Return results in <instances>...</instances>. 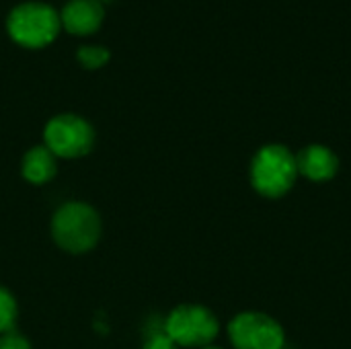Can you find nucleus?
Masks as SVG:
<instances>
[{
	"instance_id": "423d86ee",
	"label": "nucleus",
	"mask_w": 351,
	"mask_h": 349,
	"mask_svg": "<svg viewBox=\"0 0 351 349\" xmlns=\"http://www.w3.org/2000/svg\"><path fill=\"white\" fill-rule=\"evenodd\" d=\"M228 339L234 349H284V327L269 315L245 311L228 323Z\"/></svg>"
},
{
	"instance_id": "7ed1b4c3",
	"label": "nucleus",
	"mask_w": 351,
	"mask_h": 349,
	"mask_svg": "<svg viewBox=\"0 0 351 349\" xmlns=\"http://www.w3.org/2000/svg\"><path fill=\"white\" fill-rule=\"evenodd\" d=\"M298 177L296 154L284 144L261 146L249 167V179L253 189L269 200L286 195Z\"/></svg>"
},
{
	"instance_id": "6e6552de",
	"label": "nucleus",
	"mask_w": 351,
	"mask_h": 349,
	"mask_svg": "<svg viewBox=\"0 0 351 349\" xmlns=\"http://www.w3.org/2000/svg\"><path fill=\"white\" fill-rule=\"evenodd\" d=\"M296 167H298V175H304L315 183H323L337 175L339 158L329 146L311 144L296 154Z\"/></svg>"
},
{
	"instance_id": "ddd939ff",
	"label": "nucleus",
	"mask_w": 351,
	"mask_h": 349,
	"mask_svg": "<svg viewBox=\"0 0 351 349\" xmlns=\"http://www.w3.org/2000/svg\"><path fill=\"white\" fill-rule=\"evenodd\" d=\"M142 349H179V346L162 331V333H154L146 339Z\"/></svg>"
},
{
	"instance_id": "f03ea898",
	"label": "nucleus",
	"mask_w": 351,
	"mask_h": 349,
	"mask_svg": "<svg viewBox=\"0 0 351 349\" xmlns=\"http://www.w3.org/2000/svg\"><path fill=\"white\" fill-rule=\"evenodd\" d=\"M49 232L62 251L70 255H84L99 245L103 220L90 204L72 200L53 212Z\"/></svg>"
},
{
	"instance_id": "0eeeda50",
	"label": "nucleus",
	"mask_w": 351,
	"mask_h": 349,
	"mask_svg": "<svg viewBox=\"0 0 351 349\" xmlns=\"http://www.w3.org/2000/svg\"><path fill=\"white\" fill-rule=\"evenodd\" d=\"M62 31L74 37H90L105 23V4L101 0H68L60 8Z\"/></svg>"
},
{
	"instance_id": "20e7f679",
	"label": "nucleus",
	"mask_w": 351,
	"mask_h": 349,
	"mask_svg": "<svg viewBox=\"0 0 351 349\" xmlns=\"http://www.w3.org/2000/svg\"><path fill=\"white\" fill-rule=\"evenodd\" d=\"M97 132L93 123L76 113H58L43 125V146H47L56 158H82L93 152Z\"/></svg>"
},
{
	"instance_id": "f8f14e48",
	"label": "nucleus",
	"mask_w": 351,
	"mask_h": 349,
	"mask_svg": "<svg viewBox=\"0 0 351 349\" xmlns=\"http://www.w3.org/2000/svg\"><path fill=\"white\" fill-rule=\"evenodd\" d=\"M0 349H31V344L27 337H23L21 333H16L14 329L0 335Z\"/></svg>"
},
{
	"instance_id": "9b49d317",
	"label": "nucleus",
	"mask_w": 351,
	"mask_h": 349,
	"mask_svg": "<svg viewBox=\"0 0 351 349\" xmlns=\"http://www.w3.org/2000/svg\"><path fill=\"white\" fill-rule=\"evenodd\" d=\"M19 319V304L12 292L4 286H0V335L14 329Z\"/></svg>"
},
{
	"instance_id": "f257e3e1",
	"label": "nucleus",
	"mask_w": 351,
	"mask_h": 349,
	"mask_svg": "<svg viewBox=\"0 0 351 349\" xmlns=\"http://www.w3.org/2000/svg\"><path fill=\"white\" fill-rule=\"evenodd\" d=\"M4 29L14 45L29 51H39L49 47L60 37V10L41 0L19 2L8 10Z\"/></svg>"
},
{
	"instance_id": "1a4fd4ad",
	"label": "nucleus",
	"mask_w": 351,
	"mask_h": 349,
	"mask_svg": "<svg viewBox=\"0 0 351 349\" xmlns=\"http://www.w3.org/2000/svg\"><path fill=\"white\" fill-rule=\"evenodd\" d=\"M21 175L27 183L31 185H45L49 181H53V177L58 175V158L56 154L43 146H31L21 160Z\"/></svg>"
},
{
	"instance_id": "9d476101",
	"label": "nucleus",
	"mask_w": 351,
	"mask_h": 349,
	"mask_svg": "<svg viewBox=\"0 0 351 349\" xmlns=\"http://www.w3.org/2000/svg\"><path fill=\"white\" fill-rule=\"evenodd\" d=\"M76 62L84 70H101L111 62V51L105 45H80L76 49Z\"/></svg>"
},
{
	"instance_id": "4468645a",
	"label": "nucleus",
	"mask_w": 351,
	"mask_h": 349,
	"mask_svg": "<svg viewBox=\"0 0 351 349\" xmlns=\"http://www.w3.org/2000/svg\"><path fill=\"white\" fill-rule=\"evenodd\" d=\"M202 349H224V348H218V346H206V348Z\"/></svg>"
},
{
	"instance_id": "39448f33",
	"label": "nucleus",
	"mask_w": 351,
	"mask_h": 349,
	"mask_svg": "<svg viewBox=\"0 0 351 349\" xmlns=\"http://www.w3.org/2000/svg\"><path fill=\"white\" fill-rule=\"evenodd\" d=\"M165 333L179 348H206L220 333V323L216 315L202 304H179L175 306L167 321Z\"/></svg>"
}]
</instances>
